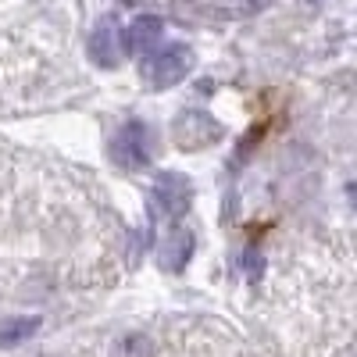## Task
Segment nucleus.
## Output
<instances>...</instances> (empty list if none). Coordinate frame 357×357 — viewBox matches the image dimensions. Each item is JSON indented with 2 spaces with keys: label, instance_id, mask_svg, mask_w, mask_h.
I'll use <instances>...</instances> for the list:
<instances>
[{
  "label": "nucleus",
  "instance_id": "obj_3",
  "mask_svg": "<svg viewBox=\"0 0 357 357\" xmlns=\"http://www.w3.org/2000/svg\"><path fill=\"white\" fill-rule=\"evenodd\" d=\"M193 204V183L190 175L183 172H161L151 186V207H154V218H168L178 222Z\"/></svg>",
  "mask_w": 357,
  "mask_h": 357
},
{
  "label": "nucleus",
  "instance_id": "obj_7",
  "mask_svg": "<svg viewBox=\"0 0 357 357\" xmlns=\"http://www.w3.org/2000/svg\"><path fill=\"white\" fill-rule=\"evenodd\" d=\"M193 247H197L193 232L175 225V229L168 232V240L161 243V250H158L161 268H165V272H183V268L190 264V257H193Z\"/></svg>",
  "mask_w": 357,
  "mask_h": 357
},
{
  "label": "nucleus",
  "instance_id": "obj_1",
  "mask_svg": "<svg viewBox=\"0 0 357 357\" xmlns=\"http://www.w3.org/2000/svg\"><path fill=\"white\" fill-rule=\"evenodd\" d=\"M193 61L197 57L186 43H168V47H158L154 54H146L139 72L154 89H172L193 72Z\"/></svg>",
  "mask_w": 357,
  "mask_h": 357
},
{
  "label": "nucleus",
  "instance_id": "obj_6",
  "mask_svg": "<svg viewBox=\"0 0 357 357\" xmlns=\"http://www.w3.org/2000/svg\"><path fill=\"white\" fill-rule=\"evenodd\" d=\"M126 50L136 54V57H146V54H154L165 40V22L158 15H139L129 29H126Z\"/></svg>",
  "mask_w": 357,
  "mask_h": 357
},
{
  "label": "nucleus",
  "instance_id": "obj_2",
  "mask_svg": "<svg viewBox=\"0 0 357 357\" xmlns=\"http://www.w3.org/2000/svg\"><path fill=\"white\" fill-rule=\"evenodd\" d=\"M151 154H154V132L146 122H139V118H129V122H122V129L114 132L111 139V161L118 168L126 172H139L151 165Z\"/></svg>",
  "mask_w": 357,
  "mask_h": 357
},
{
  "label": "nucleus",
  "instance_id": "obj_4",
  "mask_svg": "<svg viewBox=\"0 0 357 357\" xmlns=\"http://www.w3.org/2000/svg\"><path fill=\"white\" fill-rule=\"evenodd\" d=\"M222 136H225V129H222L218 118H211L207 111H197V107L175 114V122H172L175 146H178V151H190V154L204 151V146H215Z\"/></svg>",
  "mask_w": 357,
  "mask_h": 357
},
{
  "label": "nucleus",
  "instance_id": "obj_8",
  "mask_svg": "<svg viewBox=\"0 0 357 357\" xmlns=\"http://www.w3.org/2000/svg\"><path fill=\"white\" fill-rule=\"evenodd\" d=\"M40 333V318L36 314H22V318H4L0 321V350L22 347Z\"/></svg>",
  "mask_w": 357,
  "mask_h": 357
},
{
  "label": "nucleus",
  "instance_id": "obj_5",
  "mask_svg": "<svg viewBox=\"0 0 357 357\" xmlns=\"http://www.w3.org/2000/svg\"><path fill=\"white\" fill-rule=\"evenodd\" d=\"M126 33L118 29V18L114 15H104L97 25H93V33H89V57H93V65L100 68H118V61H122V50H126Z\"/></svg>",
  "mask_w": 357,
  "mask_h": 357
}]
</instances>
